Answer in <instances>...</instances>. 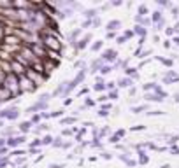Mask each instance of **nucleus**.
Instances as JSON below:
<instances>
[{
    "mask_svg": "<svg viewBox=\"0 0 179 168\" xmlns=\"http://www.w3.org/2000/svg\"><path fill=\"white\" fill-rule=\"evenodd\" d=\"M2 88H4V89H7V91L11 93V96H13V98H18V96H21L19 84H18V75H14V74H7V75L4 77Z\"/></svg>",
    "mask_w": 179,
    "mask_h": 168,
    "instance_id": "f257e3e1",
    "label": "nucleus"
},
{
    "mask_svg": "<svg viewBox=\"0 0 179 168\" xmlns=\"http://www.w3.org/2000/svg\"><path fill=\"white\" fill-rule=\"evenodd\" d=\"M18 84H19L21 94H25V93H34V91L37 89V86H35V84L32 82L26 75H19V77H18Z\"/></svg>",
    "mask_w": 179,
    "mask_h": 168,
    "instance_id": "f03ea898",
    "label": "nucleus"
},
{
    "mask_svg": "<svg viewBox=\"0 0 179 168\" xmlns=\"http://www.w3.org/2000/svg\"><path fill=\"white\" fill-rule=\"evenodd\" d=\"M25 75H26V77H28V79H30L32 82H34V84H35V86H37V88H39V86H40V84H42V82H44L46 79H49L48 75H44V74H37V72H34V70H32V68H26V72H25Z\"/></svg>",
    "mask_w": 179,
    "mask_h": 168,
    "instance_id": "7ed1b4c3",
    "label": "nucleus"
},
{
    "mask_svg": "<svg viewBox=\"0 0 179 168\" xmlns=\"http://www.w3.org/2000/svg\"><path fill=\"white\" fill-rule=\"evenodd\" d=\"M19 109L16 107H9V109H4V110H0V119H7V121H16L19 117Z\"/></svg>",
    "mask_w": 179,
    "mask_h": 168,
    "instance_id": "20e7f679",
    "label": "nucleus"
},
{
    "mask_svg": "<svg viewBox=\"0 0 179 168\" xmlns=\"http://www.w3.org/2000/svg\"><path fill=\"white\" fill-rule=\"evenodd\" d=\"M23 142H26V136H25V135L11 136V138H5V147H7V149H16V147L21 145Z\"/></svg>",
    "mask_w": 179,
    "mask_h": 168,
    "instance_id": "39448f33",
    "label": "nucleus"
},
{
    "mask_svg": "<svg viewBox=\"0 0 179 168\" xmlns=\"http://www.w3.org/2000/svg\"><path fill=\"white\" fill-rule=\"evenodd\" d=\"M9 65H11V72H13L14 75H18V77H19V75H25L26 68L21 65V63H18L16 60H11V61H9Z\"/></svg>",
    "mask_w": 179,
    "mask_h": 168,
    "instance_id": "423d86ee",
    "label": "nucleus"
},
{
    "mask_svg": "<svg viewBox=\"0 0 179 168\" xmlns=\"http://www.w3.org/2000/svg\"><path fill=\"white\" fill-rule=\"evenodd\" d=\"M116 58H118V52H116L114 49H105L102 54H100V60H102V63L104 61H114Z\"/></svg>",
    "mask_w": 179,
    "mask_h": 168,
    "instance_id": "0eeeda50",
    "label": "nucleus"
},
{
    "mask_svg": "<svg viewBox=\"0 0 179 168\" xmlns=\"http://www.w3.org/2000/svg\"><path fill=\"white\" fill-rule=\"evenodd\" d=\"M46 109H48V103H46V102H37L35 105L28 107V109H26V112H32V114L35 112V114H37L39 110H46Z\"/></svg>",
    "mask_w": 179,
    "mask_h": 168,
    "instance_id": "6e6552de",
    "label": "nucleus"
},
{
    "mask_svg": "<svg viewBox=\"0 0 179 168\" xmlns=\"http://www.w3.org/2000/svg\"><path fill=\"white\" fill-rule=\"evenodd\" d=\"M81 28H74L70 33H69V42H70V46H76V42H77V39H79V35H81Z\"/></svg>",
    "mask_w": 179,
    "mask_h": 168,
    "instance_id": "1a4fd4ad",
    "label": "nucleus"
},
{
    "mask_svg": "<svg viewBox=\"0 0 179 168\" xmlns=\"http://www.w3.org/2000/svg\"><path fill=\"white\" fill-rule=\"evenodd\" d=\"M120 26H121V21L120 19H111L109 23L105 25V30H107V32H116Z\"/></svg>",
    "mask_w": 179,
    "mask_h": 168,
    "instance_id": "9d476101",
    "label": "nucleus"
},
{
    "mask_svg": "<svg viewBox=\"0 0 179 168\" xmlns=\"http://www.w3.org/2000/svg\"><path fill=\"white\" fill-rule=\"evenodd\" d=\"M90 40H91V33H90V35H84V37H83L81 40H77V44H76V46H74V47H76V49H79V51H81V49H84V47H86V46H88V42H90Z\"/></svg>",
    "mask_w": 179,
    "mask_h": 168,
    "instance_id": "9b49d317",
    "label": "nucleus"
},
{
    "mask_svg": "<svg viewBox=\"0 0 179 168\" xmlns=\"http://www.w3.org/2000/svg\"><path fill=\"white\" fill-rule=\"evenodd\" d=\"M19 131H21V135H26L30 130H32V123L30 121H23V123H19Z\"/></svg>",
    "mask_w": 179,
    "mask_h": 168,
    "instance_id": "f8f14e48",
    "label": "nucleus"
},
{
    "mask_svg": "<svg viewBox=\"0 0 179 168\" xmlns=\"http://www.w3.org/2000/svg\"><path fill=\"white\" fill-rule=\"evenodd\" d=\"M132 84H133V81H132L130 77H123V79L118 81V86H120V88H130Z\"/></svg>",
    "mask_w": 179,
    "mask_h": 168,
    "instance_id": "ddd939ff",
    "label": "nucleus"
},
{
    "mask_svg": "<svg viewBox=\"0 0 179 168\" xmlns=\"http://www.w3.org/2000/svg\"><path fill=\"white\" fill-rule=\"evenodd\" d=\"M135 21H137V23H141V26H144V28L151 23V19L149 18H144V16H135Z\"/></svg>",
    "mask_w": 179,
    "mask_h": 168,
    "instance_id": "4468645a",
    "label": "nucleus"
},
{
    "mask_svg": "<svg viewBox=\"0 0 179 168\" xmlns=\"http://www.w3.org/2000/svg\"><path fill=\"white\" fill-rule=\"evenodd\" d=\"M144 98H146V100H149V102H163L156 93H146V96H144Z\"/></svg>",
    "mask_w": 179,
    "mask_h": 168,
    "instance_id": "2eb2a0df",
    "label": "nucleus"
},
{
    "mask_svg": "<svg viewBox=\"0 0 179 168\" xmlns=\"http://www.w3.org/2000/svg\"><path fill=\"white\" fill-rule=\"evenodd\" d=\"M133 32H135V33H137V35H141V39H144V37L147 35V30H146L144 26H141V25H137Z\"/></svg>",
    "mask_w": 179,
    "mask_h": 168,
    "instance_id": "dca6fc26",
    "label": "nucleus"
},
{
    "mask_svg": "<svg viewBox=\"0 0 179 168\" xmlns=\"http://www.w3.org/2000/svg\"><path fill=\"white\" fill-rule=\"evenodd\" d=\"M97 12H98L97 9H86V10H84V18L91 21V18H95V16H97Z\"/></svg>",
    "mask_w": 179,
    "mask_h": 168,
    "instance_id": "f3484780",
    "label": "nucleus"
},
{
    "mask_svg": "<svg viewBox=\"0 0 179 168\" xmlns=\"http://www.w3.org/2000/svg\"><path fill=\"white\" fill-rule=\"evenodd\" d=\"M53 144V136L51 135H44L40 138V145H51Z\"/></svg>",
    "mask_w": 179,
    "mask_h": 168,
    "instance_id": "a211bd4d",
    "label": "nucleus"
},
{
    "mask_svg": "<svg viewBox=\"0 0 179 168\" xmlns=\"http://www.w3.org/2000/svg\"><path fill=\"white\" fill-rule=\"evenodd\" d=\"M163 16H162V10H155L153 12V16H151V23H158Z\"/></svg>",
    "mask_w": 179,
    "mask_h": 168,
    "instance_id": "6ab92c4d",
    "label": "nucleus"
},
{
    "mask_svg": "<svg viewBox=\"0 0 179 168\" xmlns=\"http://www.w3.org/2000/svg\"><path fill=\"white\" fill-rule=\"evenodd\" d=\"M102 46H104V40H95V44L91 46V51H93V52H97V51L102 49Z\"/></svg>",
    "mask_w": 179,
    "mask_h": 168,
    "instance_id": "aec40b11",
    "label": "nucleus"
},
{
    "mask_svg": "<svg viewBox=\"0 0 179 168\" xmlns=\"http://www.w3.org/2000/svg\"><path fill=\"white\" fill-rule=\"evenodd\" d=\"M156 86H158L156 82H147V84H144V86H142V89H144V91H151V89H153V91H155Z\"/></svg>",
    "mask_w": 179,
    "mask_h": 168,
    "instance_id": "412c9836",
    "label": "nucleus"
},
{
    "mask_svg": "<svg viewBox=\"0 0 179 168\" xmlns=\"http://www.w3.org/2000/svg\"><path fill=\"white\" fill-rule=\"evenodd\" d=\"M98 70H100V74H102V75H107V74L112 70V67H111V65H102Z\"/></svg>",
    "mask_w": 179,
    "mask_h": 168,
    "instance_id": "4be33fe9",
    "label": "nucleus"
},
{
    "mask_svg": "<svg viewBox=\"0 0 179 168\" xmlns=\"http://www.w3.org/2000/svg\"><path fill=\"white\" fill-rule=\"evenodd\" d=\"M147 12H149V10H147V5L141 4V5H139V14H137V16H144V18H146Z\"/></svg>",
    "mask_w": 179,
    "mask_h": 168,
    "instance_id": "5701e85b",
    "label": "nucleus"
},
{
    "mask_svg": "<svg viewBox=\"0 0 179 168\" xmlns=\"http://www.w3.org/2000/svg\"><path fill=\"white\" fill-rule=\"evenodd\" d=\"M23 154H26V152H25V151H21V149H13V152H11L9 156H13V158H14V156H16V158H21Z\"/></svg>",
    "mask_w": 179,
    "mask_h": 168,
    "instance_id": "b1692460",
    "label": "nucleus"
},
{
    "mask_svg": "<svg viewBox=\"0 0 179 168\" xmlns=\"http://www.w3.org/2000/svg\"><path fill=\"white\" fill-rule=\"evenodd\" d=\"M61 144H63V140H61V136H58V138H53V147H56V149H60L61 147Z\"/></svg>",
    "mask_w": 179,
    "mask_h": 168,
    "instance_id": "393cba45",
    "label": "nucleus"
},
{
    "mask_svg": "<svg viewBox=\"0 0 179 168\" xmlns=\"http://www.w3.org/2000/svg\"><path fill=\"white\" fill-rule=\"evenodd\" d=\"M32 124H40V114H34L32 116V119H30Z\"/></svg>",
    "mask_w": 179,
    "mask_h": 168,
    "instance_id": "a878e982",
    "label": "nucleus"
},
{
    "mask_svg": "<svg viewBox=\"0 0 179 168\" xmlns=\"http://www.w3.org/2000/svg\"><path fill=\"white\" fill-rule=\"evenodd\" d=\"M93 89H95V91H104V89H105V82H97V84L93 86Z\"/></svg>",
    "mask_w": 179,
    "mask_h": 168,
    "instance_id": "bb28decb",
    "label": "nucleus"
},
{
    "mask_svg": "<svg viewBox=\"0 0 179 168\" xmlns=\"http://www.w3.org/2000/svg\"><path fill=\"white\" fill-rule=\"evenodd\" d=\"M60 116H63V110H55V112H51L49 114V119H55V117H60Z\"/></svg>",
    "mask_w": 179,
    "mask_h": 168,
    "instance_id": "cd10ccee",
    "label": "nucleus"
},
{
    "mask_svg": "<svg viewBox=\"0 0 179 168\" xmlns=\"http://www.w3.org/2000/svg\"><path fill=\"white\" fill-rule=\"evenodd\" d=\"M107 98H109V100H118V98H120V94H118V91H109Z\"/></svg>",
    "mask_w": 179,
    "mask_h": 168,
    "instance_id": "c85d7f7f",
    "label": "nucleus"
},
{
    "mask_svg": "<svg viewBox=\"0 0 179 168\" xmlns=\"http://www.w3.org/2000/svg\"><path fill=\"white\" fill-rule=\"evenodd\" d=\"M146 109H147V105H139V107H133V109H132V112L139 114V112H142V110H146Z\"/></svg>",
    "mask_w": 179,
    "mask_h": 168,
    "instance_id": "c756f323",
    "label": "nucleus"
},
{
    "mask_svg": "<svg viewBox=\"0 0 179 168\" xmlns=\"http://www.w3.org/2000/svg\"><path fill=\"white\" fill-rule=\"evenodd\" d=\"M60 123L61 124H72V123H76V117H65V119H61Z\"/></svg>",
    "mask_w": 179,
    "mask_h": 168,
    "instance_id": "7c9ffc66",
    "label": "nucleus"
},
{
    "mask_svg": "<svg viewBox=\"0 0 179 168\" xmlns=\"http://www.w3.org/2000/svg\"><path fill=\"white\" fill-rule=\"evenodd\" d=\"M49 98H51V94L49 93H44V94H40V98H39V102H49Z\"/></svg>",
    "mask_w": 179,
    "mask_h": 168,
    "instance_id": "2f4dec72",
    "label": "nucleus"
},
{
    "mask_svg": "<svg viewBox=\"0 0 179 168\" xmlns=\"http://www.w3.org/2000/svg\"><path fill=\"white\" fill-rule=\"evenodd\" d=\"M139 156H141V159H139L141 163H147V161H149V158L146 156V152H142V151H141V152H139Z\"/></svg>",
    "mask_w": 179,
    "mask_h": 168,
    "instance_id": "473e14b6",
    "label": "nucleus"
},
{
    "mask_svg": "<svg viewBox=\"0 0 179 168\" xmlns=\"http://www.w3.org/2000/svg\"><path fill=\"white\" fill-rule=\"evenodd\" d=\"M39 145H40V138H35L34 142H32V144H30V149H37V147H39Z\"/></svg>",
    "mask_w": 179,
    "mask_h": 168,
    "instance_id": "72a5a7b5",
    "label": "nucleus"
},
{
    "mask_svg": "<svg viewBox=\"0 0 179 168\" xmlns=\"http://www.w3.org/2000/svg\"><path fill=\"white\" fill-rule=\"evenodd\" d=\"M49 168H65V165H63V163H51Z\"/></svg>",
    "mask_w": 179,
    "mask_h": 168,
    "instance_id": "f704fd0d",
    "label": "nucleus"
},
{
    "mask_svg": "<svg viewBox=\"0 0 179 168\" xmlns=\"http://www.w3.org/2000/svg\"><path fill=\"white\" fill-rule=\"evenodd\" d=\"M88 26H91V21H90V19H84V21H83V26H81V30L88 28Z\"/></svg>",
    "mask_w": 179,
    "mask_h": 168,
    "instance_id": "c9c22d12",
    "label": "nucleus"
},
{
    "mask_svg": "<svg viewBox=\"0 0 179 168\" xmlns=\"http://www.w3.org/2000/svg\"><path fill=\"white\" fill-rule=\"evenodd\" d=\"M163 25H165V19L162 18V19H160V21L156 23V30H162V28H163Z\"/></svg>",
    "mask_w": 179,
    "mask_h": 168,
    "instance_id": "e433bc0d",
    "label": "nucleus"
},
{
    "mask_svg": "<svg viewBox=\"0 0 179 168\" xmlns=\"http://www.w3.org/2000/svg\"><path fill=\"white\" fill-rule=\"evenodd\" d=\"M97 116H98V117H107V116H109V112H105V110H102V109H100V110L97 112Z\"/></svg>",
    "mask_w": 179,
    "mask_h": 168,
    "instance_id": "4c0bfd02",
    "label": "nucleus"
},
{
    "mask_svg": "<svg viewBox=\"0 0 179 168\" xmlns=\"http://www.w3.org/2000/svg\"><path fill=\"white\" fill-rule=\"evenodd\" d=\"M23 163H25V158L21 156V158H18V159H16V161H14L13 165H18V166H19V165H23Z\"/></svg>",
    "mask_w": 179,
    "mask_h": 168,
    "instance_id": "58836bf2",
    "label": "nucleus"
},
{
    "mask_svg": "<svg viewBox=\"0 0 179 168\" xmlns=\"http://www.w3.org/2000/svg\"><path fill=\"white\" fill-rule=\"evenodd\" d=\"M109 98H107V94H102V96H98L97 98V102H100V103H104V102H107Z\"/></svg>",
    "mask_w": 179,
    "mask_h": 168,
    "instance_id": "ea45409f",
    "label": "nucleus"
},
{
    "mask_svg": "<svg viewBox=\"0 0 179 168\" xmlns=\"http://www.w3.org/2000/svg\"><path fill=\"white\" fill-rule=\"evenodd\" d=\"M160 114H163L162 110H149L147 112V116H160Z\"/></svg>",
    "mask_w": 179,
    "mask_h": 168,
    "instance_id": "a19ab883",
    "label": "nucleus"
},
{
    "mask_svg": "<svg viewBox=\"0 0 179 168\" xmlns=\"http://www.w3.org/2000/svg\"><path fill=\"white\" fill-rule=\"evenodd\" d=\"M118 140H120V136H118V135H112L111 138H109V142H111V144H116Z\"/></svg>",
    "mask_w": 179,
    "mask_h": 168,
    "instance_id": "79ce46f5",
    "label": "nucleus"
},
{
    "mask_svg": "<svg viewBox=\"0 0 179 168\" xmlns=\"http://www.w3.org/2000/svg\"><path fill=\"white\" fill-rule=\"evenodd\" d=\"M177 140H179V136H170V140H168V145H174Z\"/></svg>",
    "mask_w": 179,
    "mask_h": 168,
    "instance_id": "37998d69",
    "label": "nucleus"
},
{
    "mask_svg": "<svg viewBox=\"0 0 179 168\" xmlns=\"http://www.w3.org/2000/svg\"><path fill=\"white\" fill-rule=\"evenodd\" d=\"M72 133H74V130H63V131H61L63 136H69V135H72Z\"/></svg>",
    "mask_w": 179,
    "mask_h": 168,
    "instance_id": "c03bdc74",
    "label": "nucleus"
},
{
    "mask_svg": "<svg viewBox=\"0 0 179 168\" xmlns=\"http://www.w3.org/2000/svg\"><path fill=\"white\" fill-rule=\"evenodd\" d=\"M146 128V126H142V124H139V126H135V128H132V131H142Z\"/></svg>",
    "mask_w": 179,
    "mask_h": 168,
    "instance_id": "a18cd8bd",
    "label": "nucleus"
},
{
    "mask_svg": "<svg viewBox=\"0 0 179 168\" xmlns=\"http://www.w3.org/2000/svg\"><path fill=\"white\" fill-rule=\"evenodd\" d=\"M100 156H102V158H104V159H112V156H111V154H109V152H102V154H100Z\"/></svg>",
    "mask_w": 179,
    "mask_h": 168,
    "instance_id": "49530a36",
    "label": "nucleus"
},
{
    "mask_svg": "<svg viewBox=\"0 0 179 168\" xmlns=\"http://www.w3.org/2000/svg\"><path fill=\"white\" fill-rule=\"evenodd\" d=\"M95 103H97V102H95V100H90V98H88V100H86V107H93V105H95Z\"/></svg>",
    "mask_w": 179,
    "mask_h": 168,
    "instance_id": "de8ad7c7",
    "label": "nucleus"
},
{
    "mask_svg": "<svg viewBox=\"0 0 179 168\" xmlns=\"http://www.w3.org/2000/svg\"><path fill=\"white\" fill-rule=\"evenodd\" d=\"M177 12H179V9H177V7H172V18L177 19Z\"/></svg>",
    "mask_w": 179,
    "mask_h": 168,
    "instance_id": "09e8293b",
    "label": "nucleus"
},
{
    "mask_svg": "<svg viewBox=\"0 0 179 168\" xmlns=\"http://www.w3.org/2000/svg\"><path fill=\"white\" fill-rule=\"evenodd\" d=\"M158 60H160V61H163L167 67H170V65H172V61H170V60H163V58H158Z\"/></svg>",
    "mask_w": 179,
    "mask_h": 168,
    "instance_id": "8fccbe9b",
    "label": "nucleus"
},
{
    "mask_svg": "<svg viewBox=\"0 0 179 168\" xmlns=\"http://www.w3.org/2000/svg\"><path fill=\"white\" fill-rule=\"evenodd\" d=\"M118 158H120V159H121V161H125V163H126V161H128V156H126V154H120Z\"/></svg>",
    "mask_w": 179,
    "mask_h": 168,
    "instance_id": "3c124183",
    "label": "nucleus"
},
{
    "mask_svg": "<svg viewBox=\"0 0 179 168\" xmlns=\"http://www.w3.org/2000/svg\"><path fill=\"white\" fill-rule=\"evenodd\" d=\"M165 33H167V35H174V30H172V26H168V28L165 30Z\"/></svg>",
    "mask_w": 179,
    "mask_h": 168,
    "instance_id": "603ef678",
    "label": "nucleus"
},
{
    "mask_svg": "<svg viewBox=\"0 0 179 168\" xmlns=\"http://www.w3.org/2000/svg\"><path fill=\"white\" fill-rule=\"evenodd\" d=\"M156 4H158V5H162V7H167V5H168L167 2H163V0H156Z\"/></svg>",
    "mask_w": 179,
    "mask_h": 168,
    "instance_id": "864d4df0",
    "label": "nucleus"
},
{
    "mask_svg": "<svg viewBox=\"0 0 179 168\" xmlns=\"http://www.w3.org/2000/svg\"><path fill=\"white\" fill-rule=\"evenodd\" d=\"M125 40H126V39H125L123 35H121V37H118V39H116V42H118V44H123V42H125Z\"/></svg>",
    "mask_w": 179,
    "mask_h": 168,
    "instance_id": "5fc2aeb1",
    "label": "nucleus"
},
{
    "mask_svg": "<svg viewBox=\"0 0 179 168\" xmlns=\"http://www.w3.org/2000/svg\"><path fill=\"white\" fill-rule=\"evenodd\" d=\"M172 30H174V33H179V23H176V26H172Z\"/></svg>",
    "mask_w": 179,
    "mask_h": 168,
    "instance_id": "6e6d98bb",
    "label": "nucleus"
},
{
    "mask_svg": "<svg viewBox=\"0 0 179 168\" xmlns=\"http://www.w3.org/2000/svg\"><path fill=\"white\" fill-rule=\"evenodd\" d=\"M86 93H88V88H84V89H81V91H79L77 96H81V94H86Z\"/></svg>",
    "mask_w": 179,
    "mask_h": 168,
    "instance_id": "4d7b16f0",
    "label": "nucleus"
},
{
    "mask_svg": "<svg viewBox=\"0 0 179 168\" xmlns=\"http://www.w3.org/2000/svg\"><path fill=\"white\" fill-rule=\"evenodd\" d=\"M170 151H172V154H174V152L177 154V152H179V147H170Z\"/></svg>",
    "mask_w": 179,
    "mask_h": 168,
    "instance_id": "13d9d810",
    "label": "nucleus"
},
{
    "mask_svg": "<svg viewBox=\"0 0 179 168\" xmlns=\"http://www.w3.org/2000/svg\"><path fill=\"white\" fill-rule=\"evenodd\" d=\"M0 147H5V138H0Z\"/></svg>",
    "mask_w": 179,
    "mask_h": 168,
    "instance_id": "bf43d9fd",
    "label": "nucleus"
},
{
    "mask_svg": "<svg viewBox=\"0 0 179 168\" xmlns=\"http://www.w3.org/2000/svg\"><path fill=\"white\" fill-rule=\"evenodd\" d=\"M114 35H116V33H114V32H109V33H107V39H112Z\"/></svg>",
    "mask_w": 179,
    "mask_h": 168,
    "instance_id": "052dcab7",
    "label": "nucleus"
},
{
    "mask_svg": "<svg viewBox=\"0 0 179 168\" xmlns=\"http://www.w3.org/2000/svg\"><path fill=\"white\" fill-rule=\"evenodd\" d=\"M174 42H176V44L179 46V37H174Z\"/></svg>",
    "mask_w": 179,
    "mask_h": 168,
    "instance_id": "680f3d73",
    "label": "nucleus"
},
{
    "mask_svg": "<svg viewBox=\"0 0 179 168\" xmlns=\"http://www.w3.org/2000/svg\"><path fill=\"white\" fill-rule=\"evenodd\" d=\"M174 100H176V102H179V94H176V98H174Z\"/></svg>",
    "mask_w": 179,
    "mask_h": 168,
    "instance_id": "e2e57ef3",
    "label": "nucleus"
},
{
    "mask_svg": "<svg viewBox=\"0 0 179 168\" xmlns=\"http://www.w3.org/2000/svg\"><path fill=\"white\" fill-rule=\"evenodd\" d=\"M2 126H4V121H2V119H0V128H2Z\"/></svg>",
    "mask_w": 179,
    "mask_h": 168,
    "instance_id": "0e129e2a",
    "label": "nucleus"
},
{
    "mask_svg": "<svg viewBox=\"0 0 179 168\" xmlns=\"http://www.w3.org/2000/svg\"><path fill=\"white\" fill-rule=\"evenodd\" d=\"M160 168H168V165H162V166H160Z\"/></svg>",
    "mask_w": 179,
    "mask_h": 168,
    "instance_id": "69168bd1",
    "label": "nucleus"
},
{
    "mask_svg": "<svg viewBox=\"0 0 179 168\" xmlns=\"http://www.w3.org/2000/svg\"><path fill=\"white\" fill-rule=\"evenodd\" d=\"M19 168H28V166H26V165H23V166H19Z\"/></svg>",
    "mask_w": 179,
    "mask_h": 168,
    "instance_id": "338daca9",
    "label": "nucleus"
}]
</instances>
